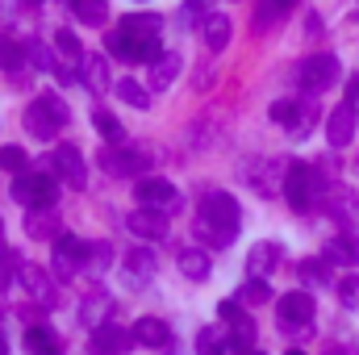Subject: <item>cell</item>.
<instances>
[{
    "instance_id": "obj_14",
    "label": "cell",
    "mask_w": 359,
    "mask_h": 355,
    "mask_svg": "<svg viewBox=\"0 0 359 355\" xmlns=\"http://www.w3.org/2000/svg\"><path fill=\"white\" fill-rule=\"evenodd\" d=\"M355 126H359V109L351 100H343V105L326 117V138H330V147H347V142L355 138Z\"/></svg>"
},
{
    "instance_id": "obj_21",
    "label": "cell",
    "mask_w": 359,
    "mask_h": 355,
    "mask_svg": "<svg viewBox=\"0 0 359 355\" xmlns=\"http://www.w3.org/2000/svg\"><path fill=\"white\" fill-rule=\"evenodd\" d=\"M134 343H142V347H168L172 343V326L163 318H138L134 322Z\"/></svg>"
},
{
    "instance_id": "obj_10",
    "label": "cell",
    "mask_w": 359,
    "mask_h": 355,
    "mask_svg": "<svg viewBox=\"0 0 359 355\" xmlns=\"http://www.w3.org/2000/svg\"><path fill=\"white\" fill-rule=\"evenodd\" d=\"M271 121L288 126L292 138H305L313 130V121H318V105L313 100H276L271 105Z\"/></svg>"
},
{
    "instance_id": "obj_51",
    "label": "cell",
    "mask_w": 359,
    "mask_h": 355,
    "mask_svg": "<svg viewBox=\"0 0 359 355\" xmlns=\"http://www.w3.org/2000/svg\"><path fill=\"white\" fill-rule=\"evenodd\" d=\"M0 234H4V222H0Z\"/></svg>"
},
{
    "instance_id": "obj_32",
    "label": "cell",
    "mask_w": 359,
    "mask_h": 355,
    "mask_svg": "<svg viewBox=\"0 0 359 355\" xmlns=\"http://www.w3.org/2000/svg\"><path fill=\"white\" fill-rule=\"evenodd\" d=\"M230 326H234V330L226 335V339H230V347H234V351H243V355H247V351H251V343H255V322H251L247 314H238V318H234Z\"/></svg>"
},
{
    "instance_id": "obj_30",
    "label": "cell",
    "mask_w": 359,
    "mask_h": 355,
    "mask_svg": "<svg viewBox=\"0 0 359 355\" xmlns=\"http://www.w3.org/2000/svg\"><path fill=\"white\" fill-rule=\"evenodd\" d=\"M25 234L29 239H50V234H63V230H59V222H55L50 209H29L25 213Z\"/></svg>"
},
{
    "instance_id": "obj_50",
    "label": "cell",
    "mask_w": 359,
    "mask_h": 355,
    "mask_svg": "<svg viewBox=\"0 0 359 355\" xmlns=\"http://www.w3.org/2000/svg\"><path fill=\"white\" fill-rule=\"evenodd\" d=\"M29 4H42V0H29Z\"/></svg>"
},
{
    "instance_id": "obj_52",
    "label": "cell",
    "mask_w": 359,
    "mask_h": 355,
    "mask_svg": "<svg viewBox=\"0 0 359 355\" xmlns=\"http://www.w3.org/2000/svg\"><path fill=\"white\" fill-rule=\"evenodd\" d=\"M288 355H301V351H288Z\"/></svg>"
},
{
    "instance_id": "obj_8",
    "label": "cell",
    "mask_w": 359,
    "mask_h": 355,
    "mask_svg": "<svg viewBox=\"0 0 359 355\" xmlns=\"http://www.w3.org/2000/svg\"><path fill=\"white\" fill-rule=\"evenodd\" d=\"M92 260V243L88 239H80V234H63V239H55V251H50V264L55 272L67 280V276H76L80 267H88Z\"/></svg>"
},
{
    "instance_id": "obj_3",
    "label": "cell",
    "mask_w": 359,
    "mask_h": 355,
    "mask_svg": "<svg viewBox=\"0 0 359 355\" xmlns=\"http://www.w3.org/2000/svg\"><path fill=\"white\" fill-rule=\"evenodd\" d=\"M13 201H21L25 209H55V201H59L55 172H21L13 180Z\"/></svg>"
},
{
    "instance_id": "obj_15",
    "label": "cell",
    "mask_w": 359,
    "mask_h": 355,
    "mask_svg": "<svg viewBox=\"0 0 359 355\" xmlns=\"http://www.w3.org/2000/svg\"><path fill=\"white\" fill-rule=\"evenodd\" d=\"M155 267H159L155 251L134 247V251L126 255V264H121V276H126V284H130V288H142V284H151V280H155Z\"/></svg>"
},
{
    "instance_id": "obj_33",
    "label": "cell",
    "mask_w": 359,
    "mask_h": 355,
    "mask_svg": "<svg viewBox=\"0 0 359 355\" xmlns=\"http://www.w3.org/2000/svg\"><path fill=\"white\" fill-rule=\"evenodd\" d=\"M339 222H351L359 213V205H355V192L351 188H330V205H326Z\"/></svg>"
},
{
    "instance_id": "obj_20",
    "label": "cell",
    "mask_w": 359,
    "mask_h": 355,
    "mask_svg": "<svg viewBox=\"0 0 359 355\" xmlns=\"http://www.w3.org/2000/svg\"><path fill=\"white\" fill-rule=\"evenodd\" d=\"M280 255H284V251H280L276 243H255V247L247 251V272H251L255 280H268L271 272L280 267Z\"/></svg>"
},
{
    "instance_id": "obj_7",
    "label": "cell",
    "mask_w": 359,
    "mask_h": 355,
    "mask_svg": "<svg viewBox=\"0 0 359 355\" xmlns=\"http://www.w3.org/2000/svg\"><path fill=\"white\" fill-rule=\"evenodd\" d=\"M276 314H280V326L297 330V339H309V326H313V297L292 288L276 301Z\"/></svg>"
},
{
    "instance_id": "obj_29",
    "label": "cell",
    "mask_w": 359,
    "mask_h": 355,
    "mask_svg": "<svg viewBox=\"0 0 359 355\" xmlns=\"http://www.w3.org/2000/svg\"><path fill=\"white\" fill-rule=\"evenodd\" d=\"M117 29H126V34H142V38H159V34H163V17H155V13H130Z\"/></svg>"
},
{
    "instance_id": "obj_37",
    "label": "cell",
    "mask_w": 359,
    "mask_h": 355,
    "mask_svg": "<svg viewBox=\"0 0 359 355\" xmlns=\"http://www.w3.org/2000/svg\"><path fill=\"white\" fill-rule=\"evenodd\" d=\"M264 301H276L271 297V288H268V280H247L243 288H238V305H264Z\"/></svg>"
},
{
    "instance_id": "obj_43",
    "label": "cell",
    "mask_w": 359,
    "mask_h": 355,
    "mask_svg": "<svg viewBox=\"0 0 359 355\" xmlns=\"http://www.w3.org/2000/svg\"><path fill=\"white\" fill-rule=\"evenodd\" d=\"M25 55L34 59V67H38V72H55V59H50V51H46L42 42H29V46H25Z\"/></svg>"
},
{
    "instance_id": "obj_2",
    "label": "cell",
    "mask_w": 359,
    "mask_h": 355,
    "mask_svg": "<svg viewBox=\"0 0 359 355\" xmlns=\"http://www.w3.org/2000/svg\"><path fill=\"white\" fill-rule=\"evenodd\" d=\"M25 130L34 134V138H42V142H50L67 121H72V109H67V100H59L55 92H38L34 100H29V109H25Z\"/></svg>"
},
{
    "instance_id": "obj_34",
    "label": "cell",
    "mask_w": 359,
    "mask_h": 355,
    "mask_svg": "<svg viewBox=\"0 0 359 355\" xmlns=\"http://www.w3.org/2000/svg\"><path fill=\"white\" fill-rule=\"evenodd\" d=\"M113 92H117L130 109H138V113H142V109H151V92L142 88L138 80H117V84H113Z\"/></svg>"
},
{
    "instance_id": "obj_45",
    "label": "cell",
    "mask_w": 359,
    "mask_h": 355,
    "mask_svg": "<svg viewBox=\"0 0 359 355\" xmlns=\"http://www.w3.org/2000/svg\"><path fill=\"white\" fill-rule=\"evenodd\" d=\"M109 260H113V247H109V243H92V260H88V264L104 267Z\"/></svg>"
},
{
    "instance_id": "obj_42",
    "label": "cell",
    "mask_w": 359,
    "mask_h": 355,
    "mask_svg": "<svg viewBox=\"0 0 359 355\" xmlns=\"http://www.w3.org/2000/svg\"><path fill=\"white\" fill-rule=\"evenodd\" d=\"M339 301L347 309H359V276H343L339 280Z\"/></svg>"
},
{
    "instance_id": "obj_36",
    "label": "cell",
    "mask_w": 359,
    "mask_h": 355,
    "mask_svg": "<svg viewBox=\"0 0 359 355\" xmlns=\"http://www.w3.org/2000/svg\"><path fill=\"white\" fill-rule=\"evenodd\" d=\"M288 8H292V0H259V8H255V29H268V25H276Z\"/></svg>"
},
{
    "instance_id": "obj_44",
    "label": "cell",
    "mask_w": 359,
    "mask_h": 355,
    "mask_svg": "<svg viewBox=\"0 0 359 355\" xmlns=\"http://www.w3.org/2000/svg\"><path fill=\"white\" fill-rule=\"evenodd\" d=\"M238 314H243V305H238V297H234V301H230V297H226V301H222V305H217V318H222V322H234V318H238Z\"/></svg>"
},
{
    "instance_id": "obj_31",
    "label": "cell",
    "mask_w": 359,
    "mask_h": 355,
    "mask_svg": "<svg viewBox=\"0 0 359 355\" xmlns=\"http://www.w3.org/2000/svg\"><path fill=\"white\" fill-rule=\"evenodd\" d=\"M84 25H104L109 21V0H63Z\"/></svg>"
},
{
    "instance_id": "obj_9",
    "label": "cell",
    "mask_w": 359,
    "mask_h": 355,
    "mask_svg": "<svg viewBox=\"0 0 359 355\" xmlns=\"http://www.w3.org/2000/svg\"><path fill=\"white\" fill-rule=\"evenodd\" d=\"M17 280H21V288H25V297L38 305V309H55L59 305V284L50 280V272L38 264H21L17 272Z\"/></svg>"
},
{
    "instance_id": "obj_35",
    "label": "cell",
    "mask_w": 359,
    "mask_h": 355,
    "mask_svg": "<svg viewBox=\"0 0 359 355\" xmlns=\"http://www.w3.org/2000/svg\"><path fill=\"white\" fill-rule=\"evenodd\" d=\"M226 347H230V339H226L217 326L196 330V355H226Z\"/></svg>"
},
{
    "instance_id": "obj_48",
    "label": "cell",
    "mask_w": 359,
    "mask_h": 355,
    "mask_svg": "<svg viewBox=\"0 0 359 355\" xmlns=\"http://www.w3.org/2000/svg\"><path fill=\"white\" fill-rule=\"evenodd\" d=\"M247 355H264V351H247Z\"/></svg>"
},
{
    "instance_id": "obj_27",
    "label": "cell",
    "mask_w": 359,
    "mask_h": 355,
    "mask_svg": "<svg viewBox=\"0 0 359 355\" xmlns=\"http://www.w3.org/2000/svg\"><path fill=\"white\" fill-rule=\"evenodd\" d=\"M92 126H96V134L104 138V147H121V142H126V130H121V121H117L109 109H92Z\"/></svg>"
},
{
    "instance_id": "obj_39",
    "label": "cell",
    "mask_w": 359,
    "mask_h": 355,
    "mask_svg": "<svg viewBox=\"0 0 359 355\" xmlns=\"http://www.w3.org/2000/svg\"><path fill=\"white\" fill-rule=\"evenodd\" d=\"M0 168H4V172H13V176H21V172L29 168V159H25V151H21V147H13V142H8V147H0Z\"/></svg>"
},
{
    "instance_id": "obj_24",
    "label": "cell",
    "mask_w": 359,
    "mask_h": 355,
    "mask_svg": "<svg viewBox=\"0 0 359 355\" xmlns=\"http://www.w3.org/2000/svg\"><path fill=\"white\" fill-rule=\"evenodd\" d=\"M180 272H184V280H209V272H213V264H209V251L205 247H184L180 251Z\"/></svg>"
},
{
    "instance_id": "obj_11",
    "label": "cell",
    "mask_w": 359,
    "mask_h": 355,
    "mask_svg": "<svg viewBox=\"0 0 359 355\" xmlns=\"http://www.w3.org/2000/svg\"><path fill=\"white\" fill-rule=\"evenodd\" d=\"M334 80H339V59H334V55H313V59H305V63L297 67V84L309 92V96L326 92Z\"/></svg>"
},
{
    "instance_id": "obj_22",
    "label": "cell",
    "mask_w": 359,
    "mask_h": 355,
    "mask_svg": "<svg viewBox=\"0 0 359 355\" xmlns=\"http://www.w3.org/2000/svg\"><path fill=\"white\" fill-rule=\"evenodd\" d=\"M201 34H205V46H209V51H226V46H230L234 25H230V17H226V13H209V17H205V25H201Z\"/></svg>"
},
{
    "instance_id": "obj_49",
    "label": "cell",
    "mask_w": 359,
    "mask_h": 355,
    "mask_svg": "<svg viewBox=\"0 0 359 355\" xmlns=\"http://www.w3.org/2000/svg\"><path fill=\"white\" fill-rule=\"evenodd\" d=\"M88 355H104V351H88Z\"/></svg>"
},
{
    "instance_id": "obj_40",
    "label": "cell",
    "mask_w": 359,
    "mask_h": 355,
    "mask_svg": "<svg viewBox=\"0 0 359 355\" xmlns=\"http://www.w3.org/2000/svg\"><path fill=\"white\" fill-rule=\"evenodd\" d=\"M55 51H59L63 59H76V63L84 59V51H80V38H76L72 29H59V34H55Z\"/></svg>"
},
{
    "instance_id": "obj_47",
    "label": "cell",
    "mask_w": 359,
    "mask_h": 355,
    "mask_svg": "<svg viewBox=\"0 0 359 355\" xmlns=\"http://www.w3.org/2000/svg\"><path fill=\"white\" fill-rule=\"evenodd\" d=\"M0 355H8V343H4V335H0Z\"/></svg>"
},
{
    "instance_id": "obj_38",
    "label": "cell",
    "mask_w": 359,
    "mask_h": 355,
    "mask_svg": "<svg viewBox=\"0 0 359 355\" xmlns=\"http://www.w3.org/2000/svg\"><path fill=\"white\" fill-rule=\"evenodd\" d=\"M326 264H355V243L351 239H330L326 243Z\"/></svg>"
},
{
    "instance_id": "obj_41",
    "label": "cell",
    "mask_w": 359,
    "mask_h": 355,
    "mask_svg": "<svg viewBox=\"0 0 359 355\" xmlns=\"http://www.w3.org/2000/svg\"><path fill=\"white\" fill-rule=\"evenodd\" d=\"M301 280H305V284H326V280H330L326 260H305V264H301Z\"/></svg>"
},
{
    "instance_id": "obj_6",
    "label": "cell",
    "mask_w": 359,
    "mask_h": 355,
    "mask_svg": "<svg viewBox=\"0 0 359 355\" xmlns=\"http://www.w3.org/2000/svg\"><path fill=\"white\" fill-rule=\"evenodd\" d=\"M134 196H138V209H155V213H176L180 205V188L163 176H142L134 184Z\"/></svg>"
},
{
    "instance_id": "obj_13",
    "label": "cell",
    "mask_w": 359,
    "mask_h": 355,
    "mask_svg": "<svg viewBox=\"0 0 359 355\" xmlns=\"http://www.w3.org/2000/svg\"><path fill=\"white\" fill-rule=\"evenodd\" d=\"M50 168H55V180H63L67 188H84V184H88V168H84V155H80V147H76V142L55 147Z\"/></svg>"
},
{
    "instance_id": "obj_19",
    "label": "cell",
    "mask_w": 359,
    "mask_h": 355,
    "mask_svg": "<svg viewBox=\"0 0 359 355\" xmlns=\"http://www.w3.org/2000/svg\"><path fill=\"white\" fill-rule=\"evenodd\" d=\"M126 226L130 234H142V239H168V213H155V209H134Z\"/></svg>"
},
{
    "instance_id": "obj_5",
    "label": "cell",
    "mask_w": 359,
    "mask_h": 355,
    "mask_svg": "<svg viewBox=\"0 0 359 355\" xmlns=\"http://www.w3.org/2000/svg\"><path fill=\"white\" fill-rule=\"evenodd\" d=\"M104 46H109L117 59H126V63H155V59L163 55V42H159V38H142V34H126V29L104 34Z\"/></svg>"
},
{
    "instance_id": "obj_23",
    "label": "cell",
    "mask_w": 359,
    "mask_h": 355,
    "mask_svg": "<svg viewBox=\"0 0 359 355\" xmlns=\"http://www.w3.org/2000/svg\"><path fill=\"white\" fill-rule=\"evenodd\" d=\"M176 76H180V55L176 51H163V55L151 63V88L168 92L172 84H176Z\"/></svg>"
},
{
    "instance_id": "obj_12",
    "label": "cell",
    "mask_w": 359,
    "mask_h": 355,
    "mask_svg": "<svg viewBox=\"0 0 359 355\" xmlns=\"http://www.w3.org/2000/svg\"><path fill=\"white\" fill-rule=\"evenodd\" d=\"M147 163H151V159H147V151L126 147V142H121V147H104V151L96 155V168H104L109 176H117V180H121V176H138Z\"/></svg>"
},
{
    "instance_id": "obj_1",
    "label": "cell",
    "mask_w": 359,
    "mask_h": 355,
    "mask_svg": "<svg viewBox=\"0 0 359 355\" xmlns=\"http://www.w3.org/2000/svg\"><path fill=\"white\" fill-rule=\"evenodd\" d=\"M238 226H243V209L230 192H209L196 209V222H192V234L205 251H222L238 239Z\"/></svg>"
},
{
    "instance_id": "obj_4",
    "label": "cell",
    "mask_w": 359,
    "mask_h": 355,
    "mask_svg": "<svg viewBox=\"0 0 359 355\" xmlns=\"http://www.w3.org/2000/svg\"><path fill=\"white\" fill-rule=\"evenodd\" d=\"M318 196H322V176H318V168H313V163H288V172H284V201H288L297 213H305Z\"/></svg>"
},
{
    "instance_id": "obj_16",
    "label": "cell",
    "mask_w": 359,
    "mask_h": 355,
    "mask_svg": "<svg viewBox=\"0 0 359 355\" xmlns=\"http://www.w3.org/2000/svg\"><path fill=\"white\" fill-rule=\"evenodd\" d=\"M284 172H288V163L268 159V163H247V172H243V176L251 180V188H255V192L271 196V192H284Z\"/></svg>"
},
{
    "instance_id": "obj_26",
    "label": "cell",
    "mask_w": 359,
    "mask_h": 355,
    "mask_svg": "<svg viewBox=\"0 0 359 355\" xmlns=\"http://www.w3.org/2000/svg\"><path fill=\"white\" fill-rule=\"evenodd\" d=\"M25 351L29 355H59L63 343H59V335H55L50 326H29V330H25Z\"/></svg>"
},
{
    "instance_id": "obj_46",
    "label": "cell",
    "mask_w": 359,
    "mask_h": 355,
    "mask_svg": "<svg viewBox=\"0 0 359 355\" xmlns=\"http://www.w3.org/2000/svg\"><path fill=\"white\" fill-rule=\"evenodd\" d=\"M322 355H347V351H343V347H326Z\"/></svg>"
},
{
    "instance_id": "obj_17",
    "label": "cell",
    "mask_w": 359,
    "mask_h": 355,
    "mask_svg": "<svg viewBox=\"0 0 359 355\" xmlns=\"http://www.w3.org/2000/svg\"><path fill=\"white\" fill-rule=\"evenodd\" d=\"M134 347V330H126V326H113V322H104V326H96L92 330V351H104V355H121Z\"/></svg>"
},
{
    "instance_id": "obj_25",
    "label": "cell",
    "mask_w": 359,
    "mask_h": 355,
    "mask_svg": "<svg viewBox=\"0 0 359 355\" xmlns=\"http://www.w3.org/2000/svg\"><path fill=\"white\" fill-rule=\"evenodd\" d=\"M109 309H113V297L96 288V293H88V297H84V305H80V322L96 330V326H104V318H109Z\"/></svg>"
},
{
    "instance_id": "obj_28",
    "label": "cell",
    "mask_w": 359,
    "mask_h": 355,
    "mask_svg": "<svg viewBox=\"0 0 359 355\" xmlns=\"http://www.w3.org/2000/svg\"><path fill=\"white\" fill-rule=\"evenodd\" d=\"M25 42H17L13 34H4L0 29V72H21L25 67Z\"/></svg>"
},
{
    "instance_id": "obj_18",
    "label": "cell",
    "mask_w": 359,
    "mask_h": 355,
    "mask_svg": "<svg viewBox=\"0 0 359 355\" xmlns=\"http://www.w3.org/2000/svg\"><path fill=\"white\" fill-rule=\"evenodd\" d=\"M76 80H80V84H84L88 92H96V96H100V92H109V88H113V76H109V63H104L100 55H84V59H80V72H76Z\"/></svg>"
}]
</instances>
